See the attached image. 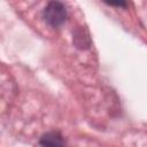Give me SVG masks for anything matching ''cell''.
<instances>
[{
    "instance_id": "cell-1",
    "label": "cell",
    "mask_w": 147,
    "mask_h": 147,
    "mask_svg": "<svg viewBox=\"0 0 147 147\" xmlns=\"http://www.w3.org/2000/svg\"><path fill=\"white\" fill-rule=\"evenodd\" d=\"M44 16L48 24H51L54 28H57L62 23H64L67 18V9L64 5L61 2L51 1L44 10Z\"/></svg>"
},
{
    "instance_id": "cell-2",
    "label": "cell",
    "mask_w": 147,
    "mask_h": 147,
    "mask_svg": "<svg viewBox=\"0 0 147 147\" xmlns=\"http://www.w3.org/2000/svg\"><path fill=\"white\" fill-rule=\"evenodd\" d=\"M39 142L41 147H64L63 137L57 131H51L42 134Z\"/></svg>"
},
{
    "instance_id": "cell-3",
    "label": "cell",
    "mask_w": 147,
    "mask_h": 147,
    "mask_svg": "<svg viewBox=\"0 0 147 147\" xmlns=\"http://www.w3.org/2000/svg\"><path fill=\"white\" fill-rule=\"evenodd\" d=\"M110 5H114V6H125L126 3L125 2H108Z\"/></svg>"
}]
</instances>
